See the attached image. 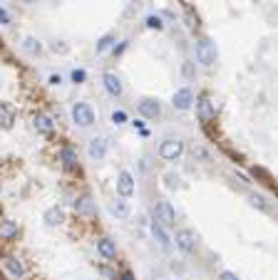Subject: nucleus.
<instances>
[{
	"label": "nucleus",
	"instance_id": "f257e3e1",
	"mask_svg": "<svg viewBox=\"0 0 278 280\" xmlns=\"http://www.w3.org/2000/svg\"><path fill=\"white\" fill-rule=\"evenodd\" d=\"M216 45H214V40H209V37H199L196 42H194V60H196V65L199 67H204V70H211L214 65H216Z\"/></svg>",
	"mask_w": 278,
	"mask_h": 280
},
{
	"label": "nucleus",
	"instance_id": "f03ea898",
	"mask_svg": "<svg viewBox=\"0 0 278 280\" xmlns=\"http://www.w3.org/2000/svg\"><path fill=\"white\" fill-rule=\"evenodd\" d=\"M70 119H72L75 127L90 129V127H94V122H97V112H94V107L90 102H75V104L70 107Z\"/></svg>",
	"mask_w": 278,
	"mask_h": 280
},
{
	"label": "nucleus",
	"instance_id": "7ed1b4c3",
	"mask_svg": "<svg viewBox=\"0 0 278 280\" xmlns=\"http://www.w3.org/2000/svg\"><path fill=\"white\" fill-rule=\"evenodd\" d=\"M186 146L179 137H166V139L159 144V159L166 161V164H174V161H182Z\"/></svg>",
	"mask_w": 278,
	"mask_h": 280
},
{
	"label": "nucleus",
	"instance_id": "20e7f679",
	"mask_svg": "<svg viewBox=\"0 0 278 280\" xmlns=\"http://www.w3.org/2000/svg\"><path fill=\"white\" fill-rule=\"evenodd\" d=\"M172 243L184 253V255H194L196 248H199V236H196V231H194V228H179V231L174 233Z\"/></svg>",
	"mask_w": 278,
	"mask_h": 280
},
{
	"label": "nucleus",
	"instance_id": "39448f33",
	"mask_svg": "<svg viewBox=\"0 0 278 280\" xmlns=\"http://www.w3.org/2000/svg\"><path fill=\"white\" fill-rule=\"evenodd\" d=\"M152 221L156 223H161L164 228H172V226H177V211H174V206H172V201H166V198H159L154 203V208H152Z\"/></svg>",
	"mask_w": 278,
	"mask_h": 280
},
{
	"label": "nucleus",
	"instance_id": "423d86ee",
	"mask_svg": "<svg viewBox=\"0 0 278 280\" xmlns=\"http://www.w3.org/2000/svg\"><path fill=\"white\" fill-rule=\"evenodd\" d=\"M194 104H196V117L201 124H211L216 119V104L211 102V97L204 92L199 97H194Z\"/></svg>",
	"mask_w": 278,
	"mask_h": 280
},
{
	"label": "nucleus",
	"instance_id": "0eeeda50",
	"mask_svg": "<svg viewBox=\"0 0 278 280\" xmlns=\"http://www.w3.org/2000/svg\"><path fill=\"white\" fill-rule=\"evenodd\" d=\"M107 154H109V139L104 137V134H97L92 139L87 141V159L90 161H104L107 159Z\"/></svg>",
	"mask_w": 278,
	"mask_h": 280
},
{
	"label": "nucleus",
	"instance_id": "6e6552de",
	"mask_svg": "<svg viewBox=\"0 0 278 280\" xmlns=\"http://www.w3.org/2000/svg\"><path fill=\"white\" fill-rule=\"evenodd\" d=\"M137 112L147 122H156L161 117V102L156 97H139L137 99Z\"/></svg>",
	"mask_w": 278,
	"mask_h": 280
},
{
	"label": "nucleus",
	"instance_id": "1a4fd4ad",
	"mask_svg": "<svg viewBox=\"0 0 278 280\" xmlns=\"http://www.w3.org/2000/svg\"><path fill=\"white\" fill-rule=\"evenodd\" d=\"M115 186H117V194H120L122 198H132V196H134L137 184H134V176H132V171H129V169H122V171L117 174Z\"/></svg>",
	"mask_w": 278,
	"mask_h": 280
},
{
	"label": "nucleus",
	"instance_id": "9d476101",
	"mask_svg": "<svg viewBox=\"0 0 278 280\" xmlns=\"http://www.w3.org/2000/svg\"><path fill=\"white\" fill-rule=\"evenodd\" d=\"M172 107L177 112H189L194 107V89L191 87H179L172 97Z\"/></svg>",
	"mask_w": 278,
	"mask_h": 280
},
{
	"label": "nucleus",
	"instance_id": "9b49d317",
	"mask_svg": "<svg viewBox=\"0 0 278 280\" xmlns=\"http://www.w3.org/2000/svg\"><path fill=\"white\" fill-rule=\"evenodd\" d=\"M102 87H104V92H107L109 97H115V99H120L124 94V82L117 72H104V75H102Z\"/></svg>",
	"mask_w": 278,
	"mask_h": 280
},
{
	"label": "nucleus",
	"instance_id": "f8f14e48",
	"mask_svg": "<svg viewBox=\"0 0 278 280\" xmlns=\"http://www.w3.org/2000/svg\"><path fill=\"white\" fill-rule=\"evenodd\" d=\"M72 208H75V213L82 216V218H94V216H97V206H94V201L90 194H82V196L75 198Z\"/></svg>",
	"mask_w": 278,
	"mask_h": 280
},
{
	"label": "nucleus",
	"instance_id": "ddd939ff",
	"mask_svg": "<svg viewBox=\"0 0 278 280\" xmlns=\"http://www.w3.org/2000/svg\"><path fill=\"white\" fill-rule=\"evenodd\" d=\"M3 268L8 270V275L13 280H20V278H25V265H23V260L20 258H15V255H5L3 258Z\"/></svg>",
	"mask_w": 278,
	"mask_h": 280
},
{
	"label": "nucleus",
	"instance_id": "4468645a",
	"mask_svg": "<svg viewBox=\"0 0 278 280\" xmlns=\"http://www.w3.org/2000/svg\"><path fill=\"white\" fill-rule=\"evenodd\" d=\"M94 248H97V255H99V258H104V260H115V258H117V243H115L109 236L97 238Z\"/></svg>",
	"mask_w": 278,
	"mask_h": 280
},
{
	"label": "nucleus",
	"instance_id": "2eb2a0df",
	"mask_svg": "<svg viewBox=\"0 0 278 280\" xmlns=\"http://www.w3.org/2000/svg\"><path fill=\"white\" fill-rule=\"evenodd\" d=\"M58 159H60V164L67 169V171H75V169L80 166L77 151H75L72 146H60V151H58Z\"/></svg>",
	"mask_w": 278,
	"mask_h": 280
},
{
	"label": "nucleus",
	"instance_id": "dca6fc26",
	"mask_svg": "<svg viewBox=\"0 0 278 280\" xmlns=\"http://www.w3.org/2000/svg\"><path fill=\"white\" fill-rule=\"evenodd\" d=\"M18 233H20L18 221H13L8 216L0 218V241H13V238H18Z\"/></svg>",
	"mask_w": 278,
	"mask_h": 280
},
{
	"label": "nucleus",
	"instance_id": "f3484780",
	"mask_svg": "<svg viewBox=\"0 0 278 280\" xmlns=\"http://www.w3.org/2000/svg\"><path fill=\"white\" fill-rule=\"evenodd\" d=\"M20 47H23V52H25L28 57H40L42 52H45V45H42V40H37V37H32V35L23 37Z\"/></svg>",
	"mask_w": 278,
	"mask_h": 280
},
{
	"label": "nucleus",
	"instance_id": "a211bd4d",
	"mask_svg": "<svg viewBox=\"0 0 278 280\" xmlns=\"http://www.w3.org/2000/svg\"><path fill=\"white\" fill-rule=\"evenodd\" d=\"M109 213L112 216H117V218H129L132 216V203H129V198H115V201H109Z\"/></svg>",
	"mask_w": 278,
	"mask_h": 280
},
{
	"label": "nucleus",
	"instance_id": "6ab92c4d",
	"mask_svg": "<svg viewBox=\"0 0 278 280\" xmlns=\"http://www.w3.org/2000/svg\"><path fill=\"white\" fill-rule=\"evenodd\" d=\"M32 127H35L37 134H52V132H55V122H52L50 114H35Z\"/></svg>",
	"mask_w": 278,
	"mask_h": 280
},
{
	"label": "nucleus",
	"instance_id": "aec40b11",
	"mask_svg": "<svg viewBox=\"0 0 278 280\" xmlns=\"http://www.w3.org/2000/svg\"><path fill=\"white\" fill-rule=\"evenodd\" d=\"M152 236H154V241L164 248V251H169V248H172V236H169V231H166L161 223L152 221Z\"/></svg>",
	"mask_w": 278,
	"mask_h": 280
},
{
	"label": "nucleus",
	"instance_id": "412c9836",
	"mask_svg": "<svg viewBox=\"0 0 278 280\" xmlns=\"http://www.w3.org/2000/svg\"><path fill=\"white\" fill-rule=\"evenodd\" d=\"M42 221L50 226V228H55V226H62V221H65V211H62L60 206H50V208L42 213Z\"/></svg>",
	"mask_w": 278,
	"mask_h": 280
},
{
	"label": "nucleus",
	"instance_id": "4be33fe9",
	"mask_svg": "<svg viewBox=\"0 0 278 280\" xmlns=\"http://www.w3.org/2000/svg\"><path fill=\"white\" fill-rule=\"evenodd\" d=\"M13 122H15V112L8 102H0V129H13Z\"/></svg>",
	"mask_w": 278,
	"mask_h": 280
},
{
	"label": "nucleus",
	"instance_id": "5701e85b",
	"mask_svg": "<svg viewBox=\"0 0 278 280\" xmlns=\"http://www.w3.org/2000/svg\"><path fill=\"white\" fill-rule=\"evenodd\" d=\"M248 203H251L253 208L263 211V213H271V211H273L271 203H268V198L263 196V194H258V191H251V194H248Z\"/></svg>",
	"mask_w": 278,
	"mask_h": 280
},
{
	"label": "nucleus",
	"instance_id": "b1692460",
	"mask_svg": "<svg viewBox=\"0 0 278 280\" xmlns=\"http://www.w3.org/2000/svg\"><path fill=\"white\" fill-rule=\"evenodd\" d=\"M115 35L112 32H107V35H102L99 40H97V45H94V50H97V55H102V52H107L109 47H115Z\"/></svg>",
	"mask_w": 278,
	"mask_h": 280
},
{
	"label": "nucleus",
	"instance_id": "393cba45",
	"mask_svg": "<svg viewBox=\"0 0 278 280\" xmlns=\"http://www.w3.org/2000/svg\"><path fill=\"white\" fill-rule=\"evenodd\" d=\"M179 181H182L179 174H174V171H166V174H164V186H166L169 191H177V189H179Z\"/></svg>",
	"mask_w": 278,
	"mask_h": 280
},
{
	"label": "nucleus",
	"instance_id": "a878e982",
	"mask_svg": "<svg viewBox=\"0 0 278 280\" xmlns=\"http://www.w3.org/2000/svg\"><path fill=\"white\" fill-rule=\"evenodd\" d=\"M109 122H112L115 127H122V124H127V122H129V117H127V112H124V109H115V112L109 114Z\"/></svg>",
	"mask_w": 278,
	"mask_h": 280
},
{
	"label": "nucleus",
	"instance_id": "bb28decb",
	"mask_svg": "<svg viewBox=\"0 0 278 280\" xmlns=\"http://www.w3.org/2000/svg\"><path fill=\"white\" fill-rule=\"evenodd\" d=\"M144 25L149 30H164V20H161V15H147Z\"/></svg>",
	"mask_w": 278,
	"mask_h": 280
},
{
	"label": "nucleus",
	"instance_id": "cd10ccee",
	"mask_svg": "<svg viewBox=\"0 0 278 280\" xmlns=\"http://www.w3.org/2000/svg\"><path fill=\"white\" fill-rule=\"evenodd\" d=\"M70 80L75 84H85L87 82V72H85V70H72V72H70Z\"/></svg>",
	"mask_w": 278,
	"mask_h": 280
},
{
	"label": "nucleus",
	"instance_id": "c85d7f7f",
	"mask_svg": "<svg viewBox=\"0 0 278 280\" xmlns=\"http://www.w3.org/2000/svg\"><path fill=\"white\" fill-rule=\"evenodd\" d=\"M218 280H241V278H239L234 270H221V273H218Z\"/></svg>",
	"mask_w": 278,
	"mask_h": 280
},
{
	"label": "nucleus",
	"instance_id": "c756f323",
	"mask_svg": "<svg viewBox=\"0 0 278 280\" xmlns=\"http://www.w3.org/2000/svg\"><path fill=\"white\" fill-rule=\"evenodd\" d=\"M62 80H65V77L58 72V75H50V77H47V84H50V87H60Z\"/></svg>",
	"mask_w": 278,
	"mask_h": 280
},
{
	"label": "nucleus",
	"instance_id": "7c9ffc66",
	"mask_svg": "<svg viewBox=\"0 0 278 280\" xmlns=\"http://www.w3.org/2000/svg\"><path fill=\"white\" fill-rule=\"evenodd\" d=\"M10 23V15H8V10L0 5V25H8Z\"/></svg>",
	"mask_w": 278,
	"mask_h": 280
},
{
	"label": "nucleus",
	"instance_id": "2f4dec72",
	"mask_svg": "<svg viewBox=\"0 0 278 280\" xmlns=\"http://www.w3.org/2000/svg\"><path fill=\"white\" fill-rule=\"evenodd\" d=\"M120 280H134V273H132V270H122Z\"/></svg>",
	"mask_w": 278,
	"mask_h": 280
},
{
	"label": "nucleus",
	"instance_id": "473e14b6",
	"mask_svg": "<svg viewBox=\"0 0 278 280\" xmlns=\"http://www.w3.org/2000/svg\"><path fill=\"white\" fill-rule=\"evenodd\" d=\"M55 52H67V45H52Z\"/></svg>",
	"mask_w": 278,
	"mask_h": 280
},
{
	"label": "nucleus",
	"instance_id": "72a5a7b5",
	"mask_svg": "<svg viewBox=\"0 0 278 280\" xmlns=\"http://www.w3.org/2000/svg\"><path fill=\"white\" fill-rule=\"evenodd\" d=\"M23 3H32V0H23Z\"/></svg>",
	"mask_w": 278,
	"mask_h": 280
},
{
	"label": "nucleus",
	"instance_id": "f704fd0d",
	"mask_svg": "<svg viewBox=\"0 0 278 280\" xmlns=\"http://www.w3.org/2000/svg\"><path fill=\"white\" fill-rule=\"evenodd\" d=\"M172 280H174V278H172Z\"/></svg>",
	"mask_w": 278,
	"mask_h": 280
}]
</instances>
